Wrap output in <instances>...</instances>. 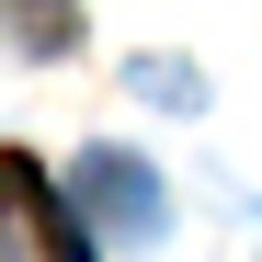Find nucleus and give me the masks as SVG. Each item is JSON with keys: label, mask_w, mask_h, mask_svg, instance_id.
Returning <instances> with one entry per match:
<instances>
[{"label": "nucleus", "mask_w": 262, "mask_h": 262, "mask_svg": "<svg viewBox=\"0 0 262 262\" xmlns=\"http://www.w3.org/2000/svg\"><path fill=\"white\" fill-rule=\"evenodd\" d=\"M137 92H148V103H194V80L171 69V57H137Z\"/></svg>", "instance_id": "nucleus-3"}, {"label": "nucleus", "mask_w": 262, "mask_h": 262, "mask_svg": "<svg viewBox=\"0 0 262 262\" xmlns=\"http://www.w3.org/2000/svg\"><path fill=\"white\" fill-rule=\"evenodd\" d=\"M0 262H92L80 216L57 205V183H46L23 148H0Z\"/></svg>", "instance_id": "nucleus-1"}, {"label": "nucleus", "mask_w": 262, "mask_h": 262, "mask_svg": "<svg viewBox=\"0 0 262 262\" xmlns=\"http://www.w3.org/2000/svg\"><path fill=\"white\" fill-rule=\"evenodd\" d=\"M69 205L92 216V228H114V239H160V228H171L160 171L125 160V148H80V160H69Z\"/></svg>", "instance_id": "nucleus-2"}]
</instances>
